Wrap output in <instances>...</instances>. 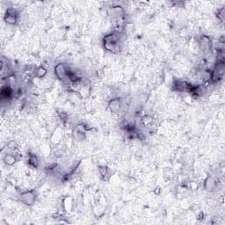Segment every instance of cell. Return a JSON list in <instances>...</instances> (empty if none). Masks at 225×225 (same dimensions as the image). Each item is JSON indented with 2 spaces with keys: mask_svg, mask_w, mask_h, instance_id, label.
<instances>
[{
  "mask_svg": "<svg viewBox=\"0 0 225 225\" xmlns=\"http://www.w3.org/2000/svg\"><path fill=\"white\" fill-rule=\"evenodd\" d=\"M20 198H21V200L23 201L24 203H26L27 205H31L34 201L35 196L33 193V192H27V193H22Z\"/></svg>",
  "mask_w": 225,
  "mask_h": 225,
  "instance_id": "cell-1",
  "label": "cell"
},
{
  "mask_svg": "<svg viewBox=\"0 0 225 225\" xmlns=\"http://www.w3.org/2000/svg\"><path fill=\"white\" fill-rule=\"evenodd\" d=\"M17 18H18V15H17V13H16V12L14 10L9 9L7 11L6 15H5L6 22H8V23H11V24H14L15 22L17 21Z\"/></svg>",
  "mask_w": 225,
  "mask_h": 225,
  "instance_id": "cell-2",
  "label": "cell"
},
{
  "mask_svg": "<svg viewBox=\"0 0 225 225\" xmlns=\"http://www.w3.org/2000/svg\"><path fill=\"white\" fill-rule=\"evenodd\" d=\"M120 106H121V101L119 99H113L109 104L110 109L114 113H116L120 109Z\"/></svg>",
  "mask_w": 225,
  "mask_h": 225,
  "instance_id": "cell-3",
  "label": "cell"
},
{
  "mask_svg": "<svg viewBox=\"0 0 225 225\" xmlns=\"http://www.w3.org/2000/svg\"><path fill=\"white\" fill-rule=\"evenodd\" d=\"M29 165L31 166L34 167V168H36L38 166V159H37L36 156H34L33 154L30 155V156H29Z\"/></svg>",
  "mask_w": 225,
  "mask_h": 225,
  "instance_id": "cell-4",
  "label": "cell"
},
{
  "mask_svg": "<svg viewBox=\"0 0 225 225\" xmlns=\"http://www.w3.org/2000/svg\"><path fill=\"white\" fill-rule=\"evenodd\" d=\"M5 161H6L7 164L12 165V164L15 163L16 159H15V157H14L13 156H7L5 157Z\"/></svg>",
  "mask_w": 225,
  "mask_h": 225,
  "instance_id": "cell-5",
  "label": "cell"
},
{
  "mask_svg": "<svg viewBox=\"0 0 225 225\" xmlns=\"http://www.w3.org/2000/svg\"><path fill=\"white\" fill-rule=\"evenodd\" d=\"M46 73H47V71L45 70L43 67H40V68L37 71V76L38 77H43Z\"/></svg>",
  "mask_w": 225,
  "mask_h": 225,
  "instance_id": "cell-6",
  "label": "cell"
}]
</instances>
